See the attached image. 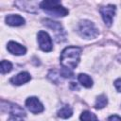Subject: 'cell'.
<instances>
[{
	"label": "cell",
	"instance_id": "13",
	"mask_svg": "<svg viewBox=\"0 0 121 121\" xmlns=\"http://www.w3.org/2000/svg\"><path fill=\"white\" fill-rule=\"evenodd\" d=\"M72 114H73V109H72L69 105L63 106V107L58 112V116L60 117V118H63V119H66V118L71 117Z\"/></svg>",
	"mask_w": 121,
	"mask_h": 121
},
{
	"label": "cell",
	"instance_id": "4",
	"mask_svg": "<svg viewBox=\"0 0 121 121\" xmlns=\"http://www.w3.org/2000/svg\"><path fill=\"white\" fill-rule=\"evenodd\" d=\"M43 22V25L45 26L52 29V31L54 30L55 38H56V41L58 43L62 42V41L65 40V32H64L61 25L59 22H56V21H53V20H50V19H45Z\"/></svg>",
	"mask_w": 121,
	"mask_h": 121
},
{
	"label": "cell",
	"instance_id": "14",
	"mask_svg": "<svg viewBox=\"0 0 121 121\" xmlns=\"http://www.w3.org/2000/svg\"><path fill=\"white\" fill-rule=\"evenodd\" d=\"M78 79L81 83V85L86 88H90L93 86V79L90 78V76L86 74H79L78 77Z\"/></svg>",
	"mask_w": 121,
	"mask_h": 121
},
{
	"label": "cell",
	"instance_id": "18",
	"mask_svg": "<svg viewBox=\"0 0 121 121\" xmlns=\"http://www.w3.org/2000/svg\"><path fill=\"white\" fill-rule=\"evenodd\" d=\"M114 86L118 92H121V78H118L114 81Z\"/></svg>",
	"mask_w": 121,
	"mask_h": 121
},
{
	"label": "cell",
	"instance_id": "6",
	"mask_svg": "<svg viewBox=\"0 0 121 121\" xmlns=\"http://www.w3.org/2000/svg\"><path fill=\"white\" fill-rule=\"evenodd\" d=\"M8 105L9 106H7V112H9L13 121H22L26 117V112L19 105L12 103H8Z\"/></svg>",
	"mask_w": 121,
	"mask_h": 121
},
{
	"label": "cell",
	"instance_id": "15",
	"mask_svg": "<svg viewBox=\"0 0 121 121\" xmlns=\"http://www.w3.org/2000/svg\"><path fill=\"white\" fill-rule=\"evenodd\" d=\"M108 103V99H107V96L105 95H100L96 97V100H95V109H102L104 108Z\"/></svg>",
	"mask_w": 121,
	"mask_h": 121
},
{
	"label": "cell",
	"instance_id": "11",
	"mask_svg": "<svg viewBox=\"0 0 121 121\" xmlns=\"http://www.w3.org/2000/svg\"><path fill=\"white\" fill-rule=\"evenodd\" d=\"M30 78H31V77L27 72H21L18 75L12 77L10 78V82L14 85H22V84L28 82L30 80Z\"/></svg>",
	"mask_w": 121,
	"mask_h": 121
},
{
	"label": "cell",
	"instance_id": "16",
	"mask_svg": "<svg viewBox=\"0 0 121 121\" xmlns=\"http://www.w3.org/2000/svg\"><path fill=\"white\" fill-rule=\"evenodd\" d=\"M80 120L81 121H98L96 115L89 111H84L80 114Z\"/></svg>",
	"mask_w": 121,
	"mask_h": 121
},
{
	"label": "cell",
	"instance_id": "1",
	"mask_svg": "<svg viewBox=\"0 0 121 121\" xmlns=\"http://www.w3.org/2000/svg\"><path fill=\"white\" fill-rule=\"evenodd\" d=\"M81 48L78 46H68L64 48L60 54V64L62 68L69 70L75 69L80 60Z\"/></svg>",
	"mask_w": 121,
	"mask_h": 121
},
{
	"label": "cell",
	"instance_id": "12",
	"mask_svg": "<svg viewBox=\"0 0 121 121\" xmlns=\"http://www.w3.org/2000/svg\"><path fill=\"white\" fill-rule=\"evenodd\" d=\"M6 23L11 26H19L25 24V19L18 14H11L6 17Z\"/></svg>",
	"mask_w": 121,
	"mask_h": 121
},
{
	"label": "cell",
	"instance_id": "3",
	"mask_svg": "<svg viewBox=\"0 0 121 121\" xmlns=\"http://www.w3.org/2000/svg\"><path fill=\"white\" fill-rule=\"evenodd\" d=\"M78 31L79 35L85 39H94L98 35V29L95 24L89 20H82L78 24Z\"/></svg>",
	"mask_w": 121,
	"mask_h": 121
},
{
	"label": "cell",
	"instance_id": "10",
	"mask_svg": "<svg viewBox=\"0 0 121 121\" xmlns=\"http://www.w3.org/2000/svg\"><path fill=\"white\" fill-rule=\"evenodd\" d=\"M15 5L18 7L19 9L26 10L28 12H36L37 9V2H30V1H16Z\"/></svg>",
	"mask_w": 121,
	"mask_h": 121
},
{
	"label": "cell",
	"instance_id": "17",
	"mask_svg": "<svg viewBox=\"0 0 121 121\" xmlns=\"http://www.w3.org/2000/svg\"><path fill=\"white\" fill-rule=\"evenodd\" d=\"M11 68H12V64L9 60H3L1 61V73L2 74H7V73L10 72Z\"/></svg>",
	"mask_w": 121,
	"mask_h": 121
},
{
	"label": "cell",
	"instance_id": "7",
	"mask_svg": "<svg viewBox=\"0 0 121 121\" xmlns=\"http://www.w3.org/2000/svg\"><path fill=\"white\" fill-rule=\"evenodd\" d=\"M114 13H115V6H113V5H108V6L102 7L100 9V14L103 18L104 23L108 26H110L112 25Z\"/></svg>",
	"mask_w": 121,
	"mask_h": 121
},
{
	"label": "cell",
	"instance_id": "19",
	"mask_svg": "<svg viewBox=\"0 0 121 121\" xmlns=\"http://www.w3.org/2000/svg\"><path fill=\"white\" fill-rule=\"evenodd\" d=\"M108 121H121V117L118 115H111L108 118Z\"/></svg>",
	"mask_w": 121,
	"mask_h": 121
},
{
	"label": "cell",
	"instance_id": "5",
	"mask_svg": "<svg viewBox=\"0 0 121 121\" xmlns=\"http://www.w3.org/2000/svg\"><path fill=\"white\" fill-rule=\"evenodd\" d=\"M37 40L40 48L44 51V52H49L52 50L53 45H52V40L49 36V34L43 30H41L38 32L37 35Z\"/></svg>",
	"mask_w": 121,
	"mask_h": 121
},
{
	"label": "cell",
	"instance_id": "9",
	"mask_svg": "<svg viewBox=\"0 0 121 121\" xmlns=\"http://www.w3.org/2000/svg\"><path fill=\"white\" fill-rule=\"evenodd\" d=\"M7 49L9 50V53H11L13 55H16V56L25 55L26 52V48L24 45H22V44H20L16 42H12V41L8 43Z\"/></svg>",
	"mask_w": 121,
	"mask_h": 121
},
{
	"label": "cell",
	"instance_id": "8",
	"mask_svg": "<svg viewBox=\"0 0 121 121\" xmlns=\"http://www.w3.org/2000/svg\"><path fill=\"white\" fill-rule=\"evenodd\" d=\"M26 108L33 113H39L42 112L43 111V104L40 102V100L35 97V96H31L28 97L26 100Z\"/></svg>",
	"mask_w": 121,
	"mask_h": 121
},
{
	"label": "cell",
	"instance_id": "2",
	"mask_svg": "<svg viewBox=\"0 0 121 121\" xmlns=\"http://www.w3.org/2000/svg\"><path fill=\"white\" fill-rule=\"evenodd\" d=\"M40 8L44 10L47 14L55 17H63L68 14V10L61 6L60 1L46 0L40 3Z\"/></svg>",
	"mask_w": 121,
	"mask_h": 121
}]
</instances>
